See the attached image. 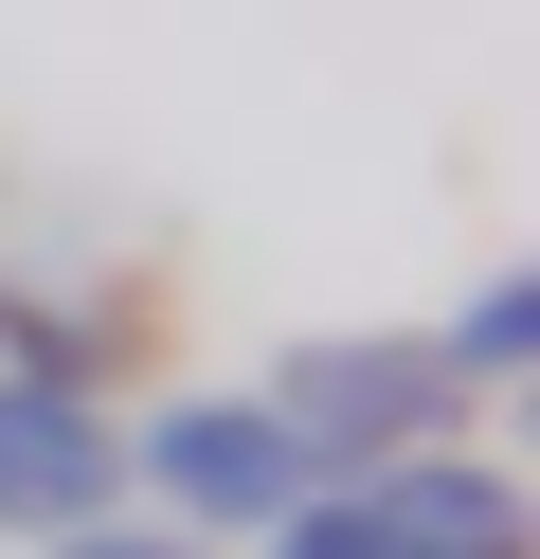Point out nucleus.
<instances>
[{
  "label": "nucleus",
  "mask_w": 540,
  "mask_h": 559,
  "mask_svg": "<svg viewBox=\"0 0 540 559\" xmlns=\"http://www.w3.org/2000/svg\"><path fill=\"white\" fill-rule=\"evenodd\" d=\"M271 415H288V451H307V487L324 469H396V451H451V415H468V379L451 361H432V343H288V361H271Z\"/></svg>",
  "instance_id": "1"
},
{
  "label": "nucleus",
  "mask_w": 540,
  "mask_h": 559,
  "mask_svg": "<svg viewBox=\"0 0 540 559\" xmlns=\"http://www.w3.org/2000/svg\"><path fill=\"white\" fill-rule=\"evenodd\" d=\"M127 469L163 487L180 523H288V506H307V451H288L271 397H163L127 433Z\"/></svg>",
  "instance_id": "2"
},
{
  "label": "nucleus",
  "mask_w": 540,
  "mask_h": 559,
  "mask_svg": "<svg viewBox=\"0 0 540 559\" xmlns=\"http://www.w3.org/2000/svg\"><path fill=\"white\" fill-rule=\"evenodd\" d=\"M108 487H127L108 397H72V379H19V361H0V542H72V523H108Z\"/></svg>",
  "instance_id": "3"
},
{
  "label": "nucleus",
  "mask_w": 540,
  "mask_h": 559,
  "mask_svg": "<svg viewBox=\"0 0 540 559\" xmlns=\"http://www.w3.org/2000/svg\"><path fill=\"white\" fill-rule=\"evenodd\" d=\"M396 506V542L415 559H523V487L487 469V451H396V469H360Z\"/></svg>",
  "instance_id": "4"
},
{
  "label": "nucleus",
  "mask_w": 540,
  "mask_h": 559,
  "mask_svg": "<svg viewBox=\"0 0 540 559\" xmlns=\"http://www.w3.org/2000/svg\"><path fill=\"white\" fill-rule=\"evenodd\" d=\"M432 361H451V379H468V397H504V379H523V361H540V271H487V289H468V307H451V343H432Z\"/></svg>",
  "instance_id": "5"
},
{
  "label": "nucleus",
  "mask_w": 540,
  "mask_h": 559,
  "mask_svg": "<svg viewBox=\"0 0 540 559\" xmlns=\"http://www.w3.org/2000/svg\"><path fill=\"white\" fill-rule=\"evenodd\" d=\"M271 559H415V542H396V506H379V487H307V506L271 523Z\"/></svg>",
  "instance_id": "6"
},
{
  "label": "nucleus",
  "mask_w": 540,
  "mask_h": 559,
  "mask_svg": "<svg viewBox=\"0 0 540 559\" xmlns=\"http://www.w3.org/2000/svg\"><path fill=\"white\" fill-rule=\"evenodd\" d=\"M55 559H216V542H180V523H72Z\"/></svg>",
  "instance_id": "7"
},
{
  "label": "nucleus",
  "mask_w": 540,
  "mask_h": 559,
  "mask_svg": "<svg viewBox=\"0 0 540 559\" xmlns=\"http://www.w3.org/2000/svg\"><path fill=\"white\" fill-rule=\"evenodd\" d=\"M0 343H19V307H0Z\"/></svg>",
  "instance_id": "8"
}]
</instances>
